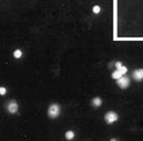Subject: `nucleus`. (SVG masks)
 Wrapping results in <instances>:
<instances>
[{"label":"nucleus","instance_id":"obj_1","mask_svg":"<svg viewBox=\"0 0 143 141\" xmlns=\"http://www.w3.org/2000/svg\"><path fill=\"white\" fill-rule=\"evenodd\" d=\"M60 112H61V108H60V105H57V104H52L49 107V109H47V115H49V117L53 118V119L58 117Z\"/></svg>","mask_w":143,"mask_h":141},{"label":"nucleus","instance_id":"obj_2","mask_svg":"<svg viewBox=\"0 0 143 141\" xmlns=\"http://www.w3.org/2000/svg\"><path fill=\"white\" fill-rule=\"evenodd\" d=\"M117 85H118L121 89H125V88H128L129 85H130V78L125 75L121 76L119 80H117Z\"/></svg>","mask_w":143,"mask_h":141},{"label":"nucleus","instance_id":"obj_3","mask_svg":"<svg viewBox=\"0 0 143 141\" xmlns=\"http://www.w3.org/2000/svg\"><path fill=\"white\" fill-rule=\"evenodd\" d=\"M119 119V116L116 114L114 111H108L106 115H105V120L108 125H111V123L116 122L117 120Z\"/></svg>","mask_w":143,"mask_h":141},{"label":"nucleus","instance_id":"obj_4","mask_svg":"<svg viewBox=\"0 0 143 141\" xmlns=\"http://www.w3.org/2000/svg\"><path fill=\"white\" fill-rule=\"evenodd\" d=\"M133 78H134V80H136V82H141V80H143V69H136L133 71Z\"/></svg>","mask_w":143,"mask_h":141},{"label":"nucleus","instance_id":"obj_5","mask_svg":"<svg viewBox=\"0 0 143 141\" xmlns=\"http://www.w3.org/2000/svg\"><path fill=\"white\" fill-rule=\"evenodd\" d=\"M8 111L10 112V114H15V112L18 111V108H19V106H18V104L15 103L14 100H12V101H10L9 104H8Z\"/></svg>","mask_w":143,"mask_h":141},{"label":"nucleus","instance_id":"obj_6","mask_svg":"<svg viewBox=\"0 0 143 141\" xmlns=\"http://www.w3.org/2000/svg\"><path fill=\"white\" fill-rule=\"evenodd\" d=\"M101 104H102V100H101V98H99V97H95L93 100H91V105H93L94 107H100Z\"/></svg>","mask_w":143,"mask_h":141},{"label":"nucleus","instance_id":"obj_7","mask_svg":"<svg viewBox=\"0 0 143 141\" xmlns=\"http://www.w3.org/2000/svg\"><path fill=\"white\" fill-rule=\"evenodd\" d=\"M121 76H123L121 74V73L119 72L118 69H116V71H114L113 73H112V74H111V77H112V78H113V80H119V78H120V77H121Z\"/></svg>","mask_w":143,"mask_h":141},{"label":"nucleus","instance_id":"obj_8","mask_svg":"<svg viewBox=\"0 0 143 141\" xmlns=\"http://www.w3.org/2000/svg\"><path fill=\"white\" fill-rule=\"evenodd\" d=\"M74 137H75V133H74L72 130L66 131V133H65V138H66L67 140H73V139H74Z\"/></svg>","mask_w":143,"mask_h":141},{"label":"nucleus","instance_id":"obj_9","mask_svg":"<svg viewBox=\"0 0 143 141\" xmlns=\"http://www.w3.org/2000/svg\"><path fill=\"white\" fill-rule=\"evenodd\" d=\"M118 71L121 73L122 75H125V74H127V72H128V67H125L124 65H122V66H120V67L118 69Z\"/></svg>","mask_w":143,"mask_h":141},{"label":"nucleus","instance_id":"obj_10","mask_svg":"<svg viewBox=\"0 0 143 141\" xmlns=\"http://www.w3.org/2000/svg\"><path fill=\"white\" fill-rule=\"evenodd\" d=\"M13 56L15 58H20L22 56V51L21 50H15L13 52Z\"/></svg>","mask_w":143,"mask_h":141},{"label":"nucleus","instance_id":"obj_11","mask_svg":"<svg viewBox=\"0 0 143 141\" xmlns=\"http://www.w3.org/2000/svg\"><path fill=\"white\" fill-rule=\"evenodd\" d=\"M100 10H101V9H100L99 6H95V7L93 8V12H94V13H96V15H98V13H99Z\"/></svg>","mask_w":143,"mask_h":141},{"label":"nucleus","instance_id":"obj_12","mask_svg":"<svg viewBox=\"0 0 143 141\" xmlns=\"http://www.w3.org/2000/svg\"><path fill=\"white\" fill-rule=\"evenodd\" d=\"M6 93H7V89L4 87H0V95L4 96V95H6Z\"/></svg>","mask_w":143,"mask_h":141},{"label":"nucleus","instance_id":"obj_13","mask_svg":"<svg viewBox=\"0 0 143 141\" xmlns=\"http://www.w3.org/2000/svg\"><path fill=\"white\" fill-rule=\"evenodd\" d=\"M120 66H122V64H121V62H117V63H116V69H118L119 67H120Z\"/></svg>","mask_w":143,"mask_h":141},{"label":"nucleus","instance_id":"obj_14","mask_svg":"<svg viewBox=\"0 0 143 141\" xmlns=\"http://www.w3.org/2000/svg\"><path fill=\"white\" fill-rule=\"evenodd\" d=\"M110 141H118V140H117V139H114V138H111Z\"/></svg>","mask_w":143,"mask_h":141}]
</instances>
